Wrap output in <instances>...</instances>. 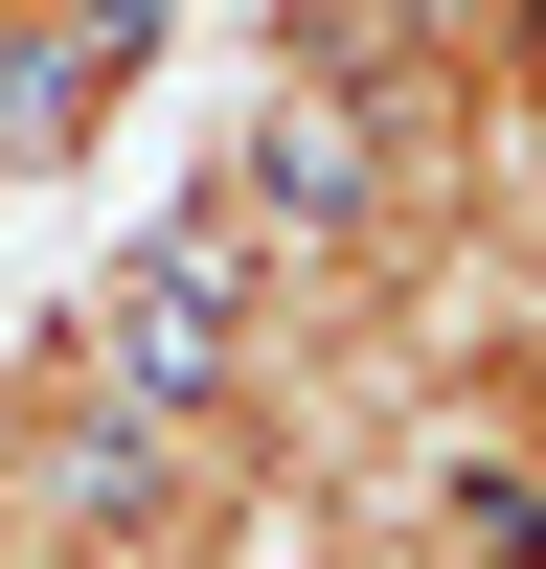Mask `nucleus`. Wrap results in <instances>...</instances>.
<instances>
[{
    "label": "nucleus",
    "instance_id": "1",
    "mask_svg": "<svg viewBox=\"0 0 546 569\" xmlns=\"http://www.w3.org/2000/svg\"><path fill=\"white\" fill-rule=\"evenodd\" d=\"M160 46H182L160 0H23V23H0V206H46V182L114 160V114H136Z\"/></svg>",
    "mask_w": 546,
    "mask_h": 569
},
{
    "label": "nucleus",
    "instance_id": "2",
    "mask_svg": "<svg viewBox=\"0 0 546 569\" xmlns=\"http://www.w3.org/2000/svg\"><path fill=\"white\" fill-rule=\"evenodd\" d=\"M524 456H546V410H524Z\"/></svg>",
    "mask_w": 546,
    "mask_h": 569
}]
</instances>
